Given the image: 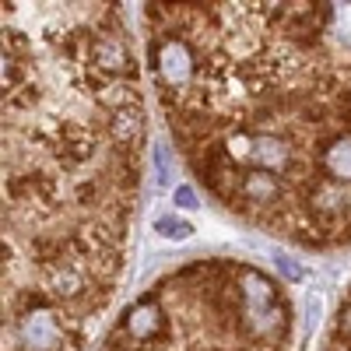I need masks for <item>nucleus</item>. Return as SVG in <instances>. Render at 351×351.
<instances>
[{
  "mask_svg": "<svg viewBox=\"0 0 351 351\" xmlns=\"http://www.w3.org/2000/svg\"><path fill=\"white\" fill-rule=\"evenodd\" d=\"M334 4H148V71L193 176L309 250L351 246V56Z\"/></svg>",
  "mask_w": 351,
  "mask_h": 351,
  "instance_id": "obj_1",
  "label": "nucleus"
},
{
  "mask_svg": "<svg viewBox=\"0 0 351 351\" xmlns=\"http://www.w3.org/2000/svg\"><path fill=\"white\" fill-rule=\"evenodd\" d=\"M155 228L162 232V236H169V239H186L190 232H193L186 221H176V218H158V221H155Z\"/></svg>",
  "mask_w": 351,
  "mask_h": 351,
  "instance_id": "obj_2",
  "label": "nucleus"
},
{
  "mask_svg": "<svg viewBox=\"0 0 351 351\" xmlns=\"http://www.w3.org/2000/svg\"><path fill=\"white\" fill-rule=\"evenodd\" d=\"M176 204H180V208H197L193 190H190V186H176Z\"/></svg>",
  "mask_w": 351,
  "mask_h": 351,
  "instance_id": "obj_3",
  "label": "nucleus"
},
{
  "mask_svg": "<svg viewBox=\"0 0 351 351\" xmlns=\"http://www.w3.org/2000/svg\"><path fill=\"white\" fill-rule=\"evenodd\" d=\"M330 351H351V344H330Z\"/></svg>",
  "mask_w": 351,
  "mask_h": 351,
  "instance_id": "obj_4",
  "label": "nucleus"
}]
</instances>
